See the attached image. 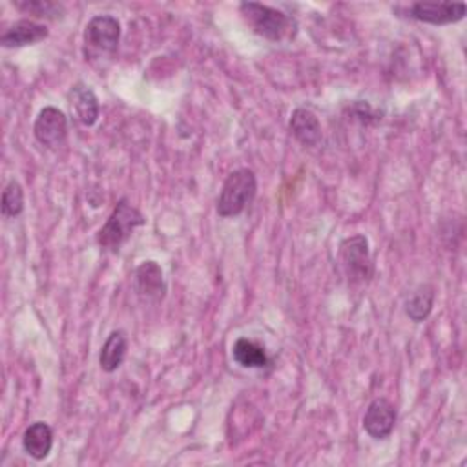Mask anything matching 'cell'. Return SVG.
<instances>
[{
	"label": "cell",
	"instance_id": "obj_1",
	"mask_svg": "<svg viewBox=\"0 0 467 467\" xmlns=\"http://www.w3.org/2000/svg\"><path fill=\"white\" fill-rule=\"evenodd\" d=\"M239 15L252 33L270 42H286L297 33V22L290 15L261 2H241Z\"/></svg>",
	"mask_w": 467,
	"mask_h": 467
},
{
	"label": "cell",
	"instance_id": "obj_2",
	"mask_svg": "<svg viewBox=\"0 0 467 467\" xmlns=\"http://www.w3.org/2000/svg\"><path fill=\"white\" fill-rule=\"evenodd\" d=\"M146 223L142 212L128 199H119L106 223L97 232V244L104 252L117 254L122 244L133 235V232Z\"/></svg>",
	"mask_w": 467,
	"mask_h": 467
},
{
	"label": "cell",
	"instance_id": "obj_3",
	"mask_svg": "<svg viewBox=\"0 0 467 467\" xmlns=\"http://www.w3.org/2000/svg\"><path fill=\"white\" fill-rule=\"evenodd\" d=\"M120 22L113 15H95L88 20L82 35V51L88 62H102L117 53Z\"/></svg>",
	"mask_w": 467,
	"mask_h": 467
},
{
	"label": "cell",
	"instance_id": "obj_4",
	"mask_svg": "<svg viewBox=\"0 0 467 467\" xmlns=\"http://www.w3.org/2000/svg\"><path fill=\"white\" fill-rule=\"evenodd\" d=\"M257 195V177L250 168H237L226 175L215 210L219 217H235L243 213Z\"/></svg>",
	"mask_w": 467,
	"mask_h": 467
},
{
	"label": "cell",
	"instance_id": "obj_5",
	"mask_svg": "<svg viewBox=\"0 0 467 467\" xmlns=\"http://www.w3.org/2000/svg\"><path fill=\"white\" fill-rule=\"evenodd\" d=\"M337 261L350 285H367L374 277L368 239L363 234L345 237L337 248Z\"/></svg>",
	"mask_w": 467,
	"mask_h": 467
},
{
	"label": "cell",
	"instance_id": "obj_6",
	"mask_svg": "<svg viewBox=\"0 0 467 467\" xmlns=\"http://www.w3.org/2000/svg\"><path fill=\"white\" fill-rule=\"evenodd\" d=\"M33 135L46 148H58L67 137V117L55 106H46L38 111L33 122Z\"/></svg>",
	"mask_w": 467,
	"mask_h": 467
},
{
	"label": "cell",
	"instance_id": "obj_7",
	"mask_svg": "<svg viewBox=\"0 0 467 467\" xmlns=\"http://www.w3.org/2000/svg\"><path fill=\"white\" fill-rule=\"evenodd\" d=\"M465 13V2H414L407 16L432 26H445L463 20Z\"/></svg>",
	"mask_w": 467,
	"mask_h": 467
},
{
	"label": "cell",
	"instance_id": "obj_8",
	"mask_svg": "<svg viewBox=\"0 0 467 467\" xmlns=\"http://www.w3.org/2000/svg\"><path fill=\"white\" fill-rule=\"evenodd\" d=\"M396 421H398L396 405L383 396L374 398L363 414V429L374 440L389 438L396 427Z\"/></svg>",
	"mask_w": 467,
	"mask_h": 467
},
{
	"label": "cell",
	"instance_id": "obj_9",
	"mask_svg": "<svg viewBox=\"0 0 467 467\" xmlns=\"http://www.w3.org/2000/svg\"><path fill=\"white\" fill-rule=\"evenodd\" d=\"M133 286L139 297L146 301H161L166 296V281L157 261H142L133 272Z\"/></svg>",
	"mask_w": 467,
	"mask_h": 467
},
{
	"label": "cell",
	"instance_id": "obj_10",
	"mask_svg": "<svg viewBox=\"0 0 467 467\" xmlns=\"http://www.w3.org/2000/svg\"><path fill=\"white\" fill-rule=\"evenodd\" d=\"M49 29L46 24H40L31 18H22L13 22L0 36V44L5 49L13 47H24V46H33L36 42H42L47 38Z\"/></svg>",
	"mask_w": 467,
	"mask_h": 467
},
{
	"label": "cell",
	"instance_id": "obj_11",
	"mask_svg": "<svg viewBox=\"0 0 467 467\" xmlns=\"http://www.w3.org/2000/svg\"><path fill=\"white\" fill-rule=\"evenodd\" d=\"M288 130L294 135V139L306 148L319 146V142L323 139L321 122H319L317 115L308 108H296L292 111L290 120H288Z\"/></svg>",
	"mask_w": 467,
	"mask_h": 467
},
{
	"label": "cell",
	"instance_id": "obj_12",
	"mask_svg": "<svg viewBox=\"0 0 467 467\" xmlns=\"http://www.w3.org/2000/svg\"><path fill=\"white\" fill-rule=\"evenodd\" d=\"M69 104H71V111L75 113L77 120L82 126H93L99 120L100 104L95 91L88 84L77 82L71 86Z\"/></svg>",
	"mask_w": 467,
	"mask_h": 467
},
{
	"label": "cell",
	"instance_id": "obj_13",
	"mask_svg": "<svg viewBox=\"0 0 467 467\" xmlns=\"http://www.w3.org/2000/svg\"><path fill=\"white\" fill-rule=\"evenodd\" d=\"M22 449L36 462L47 458L53 449V429L46 421H33L22 434Z\"/></svg>",
	"mask_w": 467,
	"mask_h": 467
},
{
	"label": "cell",
	"instance_id": "obj_14",
	"mask_svg": "<svg viewBox=\"0 0 467 467\" xmlns=\"http://www.w3.org/2000/svg\"><path fill=\"white\" fill-rule=\"evenodd\" d=\"M126 352H128V337L124 330H111L104 345L100 347L99 367L108 374L115 372L124 363Z\"/></svg>",
	"mask_w": 467,
	"mask_h": 467
},
{
	"label": "cell",
	"instance_id": "obj_15",
	"mask_svg": "<svg viewBox=\"0 0 467 467\" xmlns=\"http://www.w3.org/2000/svg\"><path fill=\"white\" fill-rule=\"evenodd\" d=\"M232 356L235 363L246 368H265L270 365V358L259 343L248 337H239L232 347Z\"/></svg>",
	"mask_w": 467,
	"mask_h": 467
},
{
	"label": "cell",
	"instance_id": "obj_16",
	"mask_svg": "<svg viewBox=\"0 0 467 467\" xmlns=\"http://www.w3.org/2000/svg\"><path fill=\"white\" fill-rule=\"evenodd\" d=\"M434 297H436V292H434V286L425 283V285H420L418 288H414L410 292V296L405 299V314L409 316V319H412L414 323H421L429 317L432 306H434Z\"/></svg>",
	"mask_w": 467,
	"mask_h": 467
},
{
	"label": "cell",
	"instance_id": "obj_17",
	"mask_svg": "<svg viewBox=\"0 0 467 467\" xmlns=\"http://www.w3.org/2000/svg\"><path fill=\"white\" fill-rule=\"evenodd\" d=\"M13 5L24 15H31L35 18H47V20H58L66 13L62 4L51 2V0H16L13 2Z\"/></svg>",
	"mask_w": 467,
	"mask_h": 467
},
{
	"label": "cell",
	"instance_id": "obj_18",
	"mask_svg": "<svg viewBox=\"0 0 467 467\" xmlns=\"http://www.w3.org/2000/svg\"><path fill=\"white\" fill-rule=\"evenodd\" d=\"M2 213L5 217H16L24 210V190L18 181L11 179L2 192Z\"/></svg>",
	"mask_w": 467,
	"mask_h": 467
}]
</instances>
